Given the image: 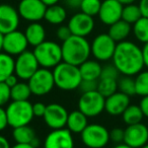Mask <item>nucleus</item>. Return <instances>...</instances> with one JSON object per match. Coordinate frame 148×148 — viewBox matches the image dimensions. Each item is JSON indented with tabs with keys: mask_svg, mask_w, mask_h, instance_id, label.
<instances>
[{
	"mask_svg": "<svg viewBox=\"0 0 148 148\" xmlns=\"http://www.w3.org/2000/svg\"><path fill=\"white\" fill-rule=\"evenodd\" d=\"M123 121L127 125H134V124L141 123L144 118V115L142 113V110L140 106L137 105H130L127 109L122 114Z\"/></svg>",
	"mask_w": 148,
	"mask_h": 148,
	"instance_id": "bb28decb",
	"label": "nucleus"
},
{
	"mask_svg": "<svg viewBox=\"0 0 148 148\" xmlns=\"http://www.w3.org/2000/svg\"><path fill=\"white\" fill-rule=\"evenodd\" d=\"M119 70L117 69L114 64H108L101 68V73L99 78H112V79H118L120 75Z\"/></svg>",
	"mask_w": 148,
	"mask_h": 148,
	"instance_id": "f704fd0d",
	"label": "nucleus"
},
{
	"mask_svg": "<svg viewBox=\"0 0 148 148\" xmlns=\"http://www.w3.org/2000/svg\"><path fill=\"white\" fill-rule=\"evenodd\" d=\"M132 31L135 38L142 44L148 43V17L142 16L133 25Z\"/></svg>",
	"mask_w": 148,
	"mask_h": 148,
	"instance_id": "cd10ccee",
	"label": "nucleus"
},
{
	"mask_svg": "<svg viewBox=\"0 0 148 148\" xmlns=\"http://www.w3.org/2000/svg\"><path fill=\"white\" fill-rule=\"evenodd\" d=\"M47 6L41 0H21L17 6L19 16L29 23L44 19Z\"/></svg>",
	"mask_w": 148,
	"mask_h": 148,
	"instance_id": "9b49d317",
	"label": "nucleus"
},
{
	"mask_svg": "<svg viewBox=\"0 0 148 148\" xmlns=\"http://www.w3.org/2000/svg\"><path fill=\"white\" fill-rule=\"evenodd\" d=\"M19 13L10 4H0V33L2 35L16 31L19 25Z\"/></svg>",
	"mask_w": 148,
	"mask_h": 148,
	"instance_id": "f3484780",
	"label": "nucleus"
},
{
	"mask_svg": "<svg viewBox=\"0 0 148 148\" xmlns=\"http://www.w3.org/2000/svg\"><path fill=\"white\" fill-rule=\"evenodd\" d=\"M124 5L118 0H103L99 12V18L103 25H111L122 19Z\"/></svg>",
	"mask_w": 148,
	"mask_h": 148,
	"instance_id": "a211bd4d",
	"label": "nucleus"
},
{
	"mask_svg": "<svg viewBox=\"0 0 148 148\" xmlns=\"http://www.w3.org/2000/svg\"><path fill=\"white\" fill-rule=\"evenodd\" d=\"M67 25L69 27L72 35L86 38L95 29V19L93 16L80 11L70 17Z\"/></svg>",
	"mask_w": 148,
	"mask_h": 148,
	"instance_id": "4468645a",
	"label": "nucleus"
},
{
	"mask_svg": "<svg viewBox=\"0 0 148 148\" xmlns=\"http://www.w3.org/2000/svg\"><path fill=\"white\" fill-rule=\"evenodd\" d=\"M142 17V13L140 10L139 5L136 4H128L124 5L123 11H122V19L127 21L130 25H134L138 19Z\"/></svg>",
	"mask_w": 148,
	"mask_h": 148,
	"instance_id": "7c9ffc66",
	"label": "nucleus"
},
{
	"mask_svg": "<svg viewBox=\"0 0 148 148\" xmlns=\"http://www.w3.org/2000/svg\"><path fill=\"white\" fill-rule=\"evenodd\" d=\"M33 95L29 88V83L17 82L13 87H11V99L12 101H29V97Z\"/></svg>",
	"mask_w": 148,
	"mask_h": 148,
	"instance_id": "c85d7f7f",
	"label": "nucleus"
},
{
	"mask_svg": "<svg viewBox=\"0 0 148 148\" xmlns=\"http://www.w3.org/2000/svg\"><path fill=\"white\" fill-rule=\"evenodd\" d=\"M12 137L16 143L32 144V142L37 138L35 130L29 125L13 128Z\"/></svg>",
	"mask_w": 148,
	"mask_h": 148,
	"instance_id": "393cba45",
	"label": "nucleus"
},
{
	"mask_svg": "<svg viewBox=\"0 0 148 148\" xmlns=\"http://www.w3.org/2000/svg\"><path fill=\"white\" fill-rule=\"evenodd\" d=\"M97 81L99 80H86L82 79L80 83L79 89L83 92H89V91L97 90Z\"/></svg>",
	"mask_w": 148,
	"mask_h": 148,
	"instance_id": "4c0bfd02",
	"label": "nucleus"
},
{
	"mask_svg": "<svg viewBox=\"0 0 148 148\" xmlns=\"http://www.w3.org/2000/svg\"><path fill=\"white\" fill-rule=\"evenodd\" d=\"M142 52H143L144 65H145V67L148 68V43L144 44L143 48H142Z\"/></svg>",
	"mask_w": 148,
	"mask_h": 148,
	"instance_id": "49530a36",
	"label": "nucleus"
},
{
	"mask_svg": "<svg viewBox=\"0 0 148 148\" xmlns=\"http://www.w3.org/2000/svg\"><path fill=\"white\" fill-rule=\"evenodd\" d=\"M81 141L88 148H103L110 140V131L101 124H88L81 132Z\"/></svg>",
	"mask_w": 148,
	"mask_h": 148,
	"instance_id": "423d86ee",
	"label": "nucleus"
},
{
	"mask_svg": "<svg viewBox=\"0 0 148 148\" xmlns=\"http://www.w3.org/2000/svg\"><path fill=\"white\" fill-rule=\"evenodd\" d=\"M97 91L105 97L114 95L118 91V79L99 78L97 81Z\"/></svg>",
	"mask_w": 148,
	"mask_h": 148,
	"instance_id": "c756f323",
	"label": "nucleus"
},
{
	"mask_svg": "<svg viewBox=\"0 0 148 148\" xmlns=\"http://www.w3.org/2000/svg\"><path fill=\"white\" fill-rule=\"evenodd\" d=\"M118 1L123 5H128V4H133L136 0H118Z\"/></svg>",
	"mask_w": 148,
	"mask_h": 148,
	"instance_id": "3c124183",
	"label": "nucleus"
},
{
	"mask_svg": "<svg viewBox=\"0 0 148 148\" xmlns=\"http://www.w3.org/2000/svg\"><path fill=\"white\" fill-rule=\"evenodd\" d=\"M113 148H133V147H131V146H129V145H127L126 143H120V144H117V145L115 146V147H113Z\"/></svg>",
	"mask_w": 148,
	"mask_h": 148,
	"instance_id": "603ef678",
	"label": "nucleus"
},
{
	"mask_svg": "<svg viewBox=\"0 0 148 148\" xmlns=\"http://www.w3.org/2000/svg\"><path fill=\"white\" fill-rule=\"evenodd\" d=\"M135 80L136 95L140 97L148 95V70H142L136 75Z\"/></svg>",
	"mask_w": 148,
	"mask_h": 148,
	"instance_id": "2f4dec72",
	"label": "nucleus"
},
{
	"mask_svg": "<svg viewBox=\"0 0 148 148\" xmlns=\"http://www.w3.org/2000/svg\"><path fill=\"white\" fill-rule=\"evenodd\" d=\"M124 137H125V130L121 128H114L110 131V140L114 143H123Z\"/></svg>",
	"mask_w": 148,
	"mask_h": 148,
	"instance_id": "e433bc0d",
	"label": "nucleus"
},
{
	"mask_svg": "<svg viewBox=\"0 0 148 148\" xmlns=\"http://www.w3.org/2000/svg\"><path fill=\"white\" fill-rule=\"evenodd\" d=\"M141 148H148V143H147V144H145L144 146H142Z\"/></svg>",
	"mask_w": 148,
	"mask_h": 148,
	"instance_id": "5fc2aeb1",
	"label": "nucleus"
},
{
	"mask_svg": "<svg viewBox=\"0 0 148 148\" xmlns=\"http://www.w3.org/2000/svg\"><path fill=\"white\" fill-rule=\"evenodd\" d=\"M7 126H8V121H7L6 110L3 107H0V132L3 131Z\"/></svg>",
	"mask_w": 148,
	"mask_h": 148,
	"instance_id": "a19ab883",
	"label": "nucleus"
},
{
	"mask_svg": "<svg viewBox=\"0 0 148 148\" xmlns=\"http://www.w3.org/2000/svg\"><path fill=\"white\" fill-rule=\"evenodd\" d=\"M40 68L34 52L25 51L14 60V73L21 80H29Z\"/></svg>",
	"mask_w": 148,
	"mask_h": 148,
	"instance_id": "9d476101",
	"label": "nucleus"
},
{
	"mask_svg": "<svg viewBox=\"0 0 148 148\" xmlns=\"http://www.w3.org/2000/svg\"><path fill=\"white\" fill-rule=\"evenodd\" d=\"M4 82L11 88V87H13L17 82H18V77L15 75V73H13V74H11L10 76H8L6 79H5Z\"/></svg>",
	"mask_w": 148,
	"mask_h": 148,
	"instance_id": "a18cd8bd",
	"label": "nucleus"
},
{
	"mask_svg": "<svg viewBox=\"0 0 148 148\" xmlns=\"http://www.w3.org/2000/svg\"><path fill=\"white\" fill-rule=\"evenodd\" d=\"M34 54L39 62L40 67L55 68L63 61L62 48L59 44L53 41H45L34 48Z\"/></svg>",
	"mask_w": 148,
	"mask_h": 148,
	"instance_id": "20e7f679",
	"label": "nucleus"
},
{
	"mask_svg": "<svg viewBox=\"0 0 148 148\" xmlns=\"http://www.w3.org/2000/svg\"><path fill=\"white\" fill-rule=\"evenodd\" d=\"M11 148H36L32 144H25V143H16Z\"/></svg>",
	"mask_w": 148,
	"mask_h": 148,
	"instance_id": "09e8293b",
	"label": "nucleus"
},
{
	"mask_svg": "<svg viewBox=\"0 0 148 148\" xmlns=\"http://www.w3.org/2000/svg\"><path fill=\"white\" fill-rule=\"evenodd\" d=\"M118 90L125 95L132 97L136 95L135 89V80L132 78V76H126L124 75L120 79H118Z\"/></svg>",
	"mask_w": 148,
	"mask_h": 148,
	"instance_id": "473e14b6",
	"label": "nucleus"
},
{
	"mask_svg": "<svg viewBox=\"0 0 148 148\" xmlns=\"http://www.w3.org/2000/svg\"><path fill=\"white\" fill-rule=\"evenodd\" d=\"M117 43L110 37L109 34H99L90 44L91 55L97 61L107 62L113 59Z\"/></svg>",
	"mask_w": 148,
	"mask_h": 148,
	"instance_id": "1a4fd4ad",
	"label": "nucleus"
},
{
	"mask_svg": "<svg viewBox=\"0 0 148 148\" xmlns=\"http://www.w3.org/2000/svg\"><path fill=\"white\" fill-rule=\"evenodd\" d=\"M68 115L69 113L65 107H63L60 103H54L47 106L43 119L46 125L52 130L62 129L66 127Z\"/></svg>",
	"mask_w": 148,
	"mask_h": 148,
	"instance_id": "ddd939ff",
	"label": "nucleus"
},
{
	"mask_svg": "<svg viewBox=\"0 0 148 148\" xmlns=\"http://www.w3.org/2000/svg\"><path fill=\"white\" fill-rule=\"evenodd\" d=\"M42 2L46 5V6H51V5H54V4H58L60 0H41Z\"/></svg>",
	"mask_w": 148,
	"mask_h": 148,
	"instance_id": "8fccbe9b",
	"label": "nucleus"
},
{
	"mask_svg": "<svg viewBox=\"0 0 148 148\" xmlns=\"http://www.w3.org/2000/svg\"><path fill=\"white\" fill-rule=\"evenodd\" d=\"M25 35L29 45L33 46L34 48L46 41V29L40 21L29 23L25 29Z\"/></svg>",
	"mask_w": 148,
	"mask_h": 148,
	"instance_id": "412c9836",
	"label": "nucleus"
},
{
	"mask_svg": "<svg viewBox=\"0 0 148 148\" xmlns=\"http://www.w3.org/2000/svg\"><path fill=\"white\" fill-rule=\"evenodd\" d=\"M101 68L103 66L99 64L97 60H86L79 66L80 74L82 79L86 80H99L101 77Z\"/></svg>",
	"mask_w": 148,
	"mask_h": 148,
	"instance_id": "5701e85b",
	"label": "nucleus"
},
{
	"mask_svg": "<svg viewBox=\"0 0 148 148\" xmlns=\"http://www.w3.org/2000/svg\"><path fill=\"white\" fill-rule=\"evenodd\" d=\"M112 60L120 73L126 76L137 75L145 67L142 49L130 41L117 43Z\"/></svg>",
	"mask_w": 148,
	"mask_h": 148,
	"instance_id": "f257e3e1",
	"label": "nucleus"
},
{
	"mask_svg": "<svg viewBox=\"0 0 148 148\" xmlns=\"http://www.w3.org/2000/svg\"><path fill=\"white\" fill-rule=\"evenodd\" d=\"M55 86L62 90L70 91L79 88L82 81L79 66L62 61L53 69Z\"/></svg>",
	"mask_w": 148,
	"mask_h": 148,
	"instance_id": "7ed1b4c3",
	"label": "nucleus"
},
{
	"mask_svg": "<svg viewBox=\"0 0 148 148\" xmlns=\"http://www.w3.org/2000/svg\"><path fill=\"white\" fill-rule=\"evenodd\" d=\"M61 48L63 61L75 66H80L91 55L90 43L84 37L72 35L69 39L62 42Z\"/></svg>",
	"mask_w": 148,
	"mask_h": 148,
	"instance_id": "f03ea898",
	"label": "nucleus"
},
{
	"mask_svg": "<svg viewBox=\"0 0 148 148\" xmlns=\"http://www.w3.org/2000/svg\"><path fill=\"white\" fill-rule=\"evenodd\" d=\"M65 1V4L67 7L71 9H77L80 8V4L82 0H64Z\"/></svg>",
	"mask_w": 148,
	"mask_h": 148,
	"instance_id": "37998d69",
	"label": "nucleus"
},
{
	"mask_svg": "<svg viewBox=\"0 0 148 148\" xmlns=\"http://www.w3.org/2000/svg\"><path fill=\"white\" fill-rule=\"evenodd\" d=\"M11 99V88L3 81L0 82V107H4Z\"/></svg>",
	"mask_w": 148,
	"mask_h": 148,
	"instance_id": "c9c22d12",
	"label": "nucleus"
},
{
	"mask_svg": "<svg viewBox=\"0 0 148 148\" xmlns=\"http://www.w3.org/2000/svg\"><path fill=\"white\" fill-rule=\"evenodd\" d=\"M130 106V97L121 91L106 97L105 111L111 116H120Z\"/></svg>",
	"mask_w": 148,
	"mask_h": 148,
	"instance_id": "6ab92c4d",
	"label": "nucleus"
},
{
	"mask_svg": "<svg viewBox=\"0 0 148 148\" xmlns=\"http://www.w3.org/2000/svg\"><path fill=\"white\" fill-rule=\"evenodd\" d=\"M139 106H140V108H141L142 113H143L144 117L148 118V95H146V97H142Z\"/></svg>",
	"mask_w": 148,
	"mask_h": 148,
	"instance_id": "79ce46f5",
	"label": "nucleus"
},
{
	"mask_svg": "<svg viewBox=\"0 0 148 148\" xmlns=\"http://www.w3.org/2000/svg\"><path fill=\"white\" fill-rule=\"evenodd\" d=\"M139 7L141 10L142 16L148 17V0H140Z\"/></svg>",
	"mask_w": 148,
	"mask_h": 148,
	"instance_id": "c03bdc74",
	"label": "nucleus"
},
{
	"mask_svg": "<svg viewBox=\"0 0 148 148\" xmlns=\"http://www.w3.org/2000/svg\"><path fill=\"white\" fill-rule=\"evenodd\" d=\"M14 73V59L5 52H0V82Z\"/></svg>",
	"mask_w": 148,
	"mask_h": 148,
	"instance_id": "a878e982",
	"label": "nucleus"
},
{
	"mask_svg": "<svg viewBox=\"0 0 148 148\" xmlns=\"http://www.w3.org/2000/svg\"><path fill=\"white\" fill-rule=\"evenodd\" d=\"M106 97L97 90L83 92L78 99V110L88 118L101 115L105 111Z\"/></svg>",
	"mask_w": 148,
	"mask_h": 148,
	"instance_id": "6e6552de",
	"label": "nucleus"
},
{
	"mask_svg": "<svg viewBox=\"0 0 148 148\" xmlns=\"http://www.w3.org/2000/svg\"><path fill=\"white\" fill-rule=\"evenodd\" d=\"M29 42L25 33L18 31H13L3 35L2 51L10 56H18L19 54L27 51Z\"/></svg>",
	"mask_w": 148,
	"mask_h": 148,
	"instance_id": "f8f14e48",
	"label": "nucleus"
},
{
	"mask_svg": "<svg viewBox=\"0 0 148 148\" xmlns=\"http://www.w3.org/2000/svg\"><path fill=\"white\" fill-rule=\"evenodd\" d=\"M101 0H82L80 4V11L90 16H95L99 14L101 9Z\"/></svg>",
	"mask_w": 148,
	"mask_h": 148,
	"instance_id": "72a5a7b5",
	"label": "nucleus"
},
{
	"mask_svg": "<svg viewBox=\"0 0 148 148\" xmlns=\"http://www.w3.org/2000/svg\"><path fill=\"white\" fill-rule=\"evenodd\" d=\"M131 32H132L131 25L128 23L127 21H123V19H120L117 23L110 25L108 34H109L110 37L116 43H120V42L126 41V39L131 34Z\"/></svg>",
	"mask_w": 148,
	"mask_h": 148,
	"instance_id": "4be33fe9",
	"label": "nucleus"
},
{
	"mask_svg": "<svg viewBox=\"0 0 148 148\" xmlns=\"http://www.w3.org/2000/svg\"><path fill=\"white\" fill-rule=\"evenodd\" d=\"M124 143L133 148H141L148 143V127L142 123L128 125L125 129Z\"/></svg>",
	"mask_w": 148,
	"mask_h": 148,
	"instance_id": "2eb2a0df",
	"label": "nucleus"
},
{
	"mask_svg": "<svg viewBox=\"0 0 148 148\" xmlns=\"http://www.w3.org/2000/svg\"><path fill=\"white\" fill-rule=\"evenodd\" d=\"M44 148H74L72 133L67 128L53 130L46 136Z\"/></svg>",
	"mask_w": 148,
	"mask_h": 148,
	"instance_id": "dca6fc26",
	"label": "nucleus"
},
{
	"mask_svg": "<svg viewBox=\"0 0 148 148\" xmlns=\"http://www.w3.org/2000/svg\"><path fill=\"white\" fill-rule=\"evenodd\" d=\"M32 93L37 97H44L52 91L55 86L53 71L47 68H39L27 80Z\"/></svg>",
	"mask_w": 148,
	"mask_h": 148,
	"instance_id": "0eeeda50",
	"label": "nucleus"
},
{
	"mask_svg": "<svg viewBox=\"0 0 148 148\" xmlns=\"http://www.w3.org/2000/svg\"><path fill=\"white\" fill-rule=\"evenodd\" d=\"M5 110L8 126L12 128L29 125L35 118L33 105L29 101H12Z\"/></svg>",
	"mask_w": 148,
	"mask_h": 148,
	"instance_id": "39448f33",
	"label": "nucleus"
},
{
	"mask_svg": "<svg viewBox=\"0 0 148 148\" xmlns=\"http://www.w3.org/2000/svg\"><path fill=\"white\" fill-rule=\"evenodd\" d=\"M66 17H67V11H66L65 7L59 4H54L47 7L44 19L51 25H62L65 21Z\"/></svg>",
	"mask_w": 148,
	"mask_h": 148,
	"instance_id": "b1692460",
	"label": "nucleus"
},
{
	"mask_svg": "<svg viewBox=\"0 0 148 148\" xmlns=\"http://www.w3.org/2000/svg\"><path fill=\"white\" fill-rule=\"evenodd\" d=\"M2 44H3V35L0 33V52H2Z\"/></svg>",
	"mask_w": 148,
	"mask_h": 148,
	"instance_id": "864d4df0",
	"label": "nucleus"
},
{
	"mask_svg": "<svg viewBox=\"0 0 148 148\" xmlns=\"http://www.w3.org/2000/svg\"><path fill=\"white\" fill-rule=\"evenodd\" d=\"M88 125V117L79 110L69 113L66 123L67 129L72 134H81V132Z\"/></svg>",
	"mask_w": 148,
	"mask_h": 148,
	"instance_id": "aec40b11",
	"label": "nucleus"
},
{
	"mask_svg": "<svg viewBox=\"0 0 148 148\" xmlns=\"http://www.w3.org/2000/svg\"><path fill=\"white\" fill-rule=\"evenodd\" d=\"M0 148H11L8 140L2 135H0Z\"/></svg>",
	"mask_w": 148,
	"mask_h": 148,
	"instance_id": "de8ad7c7",
	"label": "nucleus"
},
{
	"mask_svg": "<svg viewBox=\"0 0 148 148\" xmlns=\"http://www.w3.org/2000/svg\"><path fill=\"white\" fill-rule=\"evenodd\" d=\"M56 34H57L58 39L62 42L66 41V40L69 39V38L72 36V33H71V31H70L68 25H60V27H58Z\"/></svg>",
	"mask_w": 148,
	"mask_h": 148,
	"instance_id": "58836bf2",
	"label": "nucleus"
},
{
	"mask_svg": "<svg viewBox=\"0 0 148 148\" xmlns=\"http://www.w3.org/2000/svg\"><path fill=\"white\" fill-rule=\"evenodd\" d=\"M46 108H47V106L45 105V103H40V101H38V103H34L33 105V112H34V116L35 117H44V115H45V112H46Z\"/></svg>",
	"mask_w": 148,
	"mask_h": 148,
	"instance_id": "ea45409f",
	"label": "nucleus"
}]
</instances>
